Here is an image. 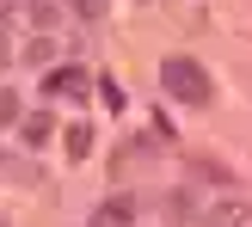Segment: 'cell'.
Segmentation results:
<instances>
[{
  "label": "cell",
  "instance_id": "cell-4",
  "mask_svg": "<svg viewBox=\"0 0 252 227\" xmlns=\"http://www.w3.org/2000/svg\"><path fill=\"white\" fill-rule=\"evenodd\" d=\"M43 92H86V74H80V68H56V74L43 80Z\"/></svg>",
  "mask_w": 252,
  "mask_h": 227
},
{
  "label": "cell",
  "instance_id": "cell-9",
  "mask_svg": "<svg viewBox=\"0 0 252 227\" xmlns=\"http://www.w3.org/2000/svg\"><path fill=\"white\" fill-rule=\"evenodd\" d=\"M6 56H12V43H6V31H0V68H6Z\"/></svg>",
  "mask_w": 252,
  "mask_h": 227
},
{
  "label": "cell",
  "instance_id": "cell-1",
  "mask_svg": "<svg viewBox=\"0 0 252 227\" xmlns=\"http://www.w3.org/2000/svg\"><path fill=\"white\" fill-rule=\"evenodd\" d=\"M160 86H166L172 98H185V105H209V74L197 68L191 56H166L160 61Z\"/></svg>",
  "mask_w": 252,
  "mask_h": 227
},
{
  "label": "cell",
  "instance_id": "cell-5",
  "mask_svg": "<svg viewBox=\"0 0 252 227\" xmlns=\"http://www.w3.org/2000/svg\"><path fill=\"white\" fill-rule=\"evenodd\" d=\"M68 154H74V160L93 154V129H86V123H74V129H68Z\"/></svg>",
  "mask_w": 252,
  "mask_h": 227
},
{
  "label": "cell",
  "instance_id": "cell-3",
  "mask_svg": "<svg viewBox=\"0 0 252 227\" xmlns=\"http://www.w3.org/2000/svg\"><path fill=\"white\" fill-rule=\"evenodd\" d=\"M129 221H135V203H129V197H111V203L93 215V227H129Z\"/></svg>",
  "mask_w": 252,
  "mask_h": 227
},
{
  "label": "cell",
  "instance_id": "cell-8",
  "mask_svg": "<svg viewBox=\"0 0 252 227\" xmlns=\"http://www.w3.org/2000/svg\"><path fill=\"white\" fill-rule=\"evenodd\" d=\"M74 12H86V19H93V12H98V0H74Z\"/></svg>",
  "mask_w": 252,
  "mask_h": 227
},
{
  "label": "cell",
  "instance_id": "cell-7",
  "mask_svg": "<svg viewBox=\"0 0 252 227\" xmlns=\"http://www.w3.org/2000/svg\"><path fill=\"white\" fill-rule=\"evenodd\" d=\"M12 117H19V98H12V92H0V129H6Z\"/></svg>",
  "mask_w": 252,
  "mask_h": 227
},
{
  "label": "cell",
  "instance_id": "cell-2",
  "mask_svg": "<svg viewBox=\"0 0 252 227\" xmlns=\"http://www.w3.org/2000/svg\"><path fill=\"white\" fill-rule=\"evenodd\" d=\"M246 215H252L246 197H216V203L203 209V221H209V227H246Z\"/></svg>",
  "mask_w": 252,
  "mask_h": 227
},
{
  "label": "cell",
  "instance_id": "cell-6",
  "mask_svg": "<svg viewBox=\"0 0 252 227\" xmlns=\"http://www.w3.org/2000/svg\"><path fill=\"white\" fill-rule=\"evenodd\" d=\"M25 142H31V147L49 142V117H25Z\"/></svg>",
  "mask_w": 252,
  "mask_h": 227
}]
</instances>
